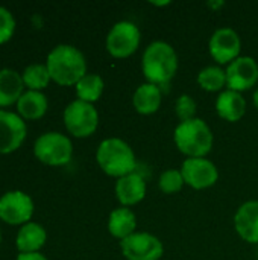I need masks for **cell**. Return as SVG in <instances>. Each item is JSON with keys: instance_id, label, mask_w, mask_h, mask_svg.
Instances as JSON below:
<instances>
[{"instance_id": "cell-1", "label": "cell", "mask_w": 258, "mask_h": 260, "mask_svg": "<svg viewBox=\"0 0 258 260\" xmlns=\"http://www.w3.org/2000/svg\"><path fill=\"white\" fill-rule=\"evenodd\" d=\"M46 66L52 81L62 87L76 85L87 75L85 55L71 44L55 46L47 55Z\"/></svg>"}, {"instance_id": "cell-25", "label": "cell", "mask_w": 258, "mask_h": 260, "mask_svg": "<svg viewBox=\"0 0 258 260\" xmlns=\"http://www.w3.org/2000/svg\"><path fill=\"white\" fill-rule=\"evenodd\" d=\"M184 177L181 174V169H167L160 175L158 187L164 193H176L184 186Z\"/></svg>"}, {"instance_id": "cell-21", "label": "cell", "mask_w": 258, "mask_h": 260, "mask_svg": "<svg viewBox=\"0 0 258 260\" xmlns=\"http://www.w3.org/2000/svg\"><path fill=\"white\" fill-rule=\"evenodd\" d=\"M137 216L129 207H119L109 213L108 218V232L113 238L125 241L135 233Z\"/></svg>"}, {"instance_id": "cell-29", "label": "cell", "mask_w": 258, "mask_h": 260, "mask_svg": "<svg viewBox=\"0 0 258 260\" xmlns=\"http://www.w3.org/2000/svg\"><path fill=\"white\" fill-rule=\"evenodd\" d=\"M252 101H254V105L257 107L258 110V88L254 91V96H252Z\"/></svg>"}, {"instance_id": "cell-14", "label": "cell", "mask_w": 258, "mask_h": 260, "mask_svg": "<svg viewBox=\"0 0 258 260\" xmlns=\"http://www.w3.org/2000/svg\"><path fill=\"white\" fill-rule=\"evenodd\" d=\"M234 227L243 241L258 244V201H246L237 209Z\"/></svg>"}, {"instance_id": "cell-5", "label": "cell", "mask_w": 258, "mask_h": 260, "mask_svg": "<svg viewBox=\"0 0 258 260\" xmlns=\"http://www.w3.org/2000/svg\"><path fill=\"white\" fill-rule=\"evenodd\" d=\"M33 154L47 166H64L73 157V143L65 134L49 131L35 140Z\"/></svg>"}, {"instance_id": "cell-16", "label": "cell", "mask_w": 258, "mask_h": 260, "mask_svg": "<svg viewBox=\"0 0 258 260\" xmlns=\"http://www.w3.org/2000/svg\"><path fill=\"white\" fill-rule=\"evenodd\" d=\"M47 233L46 229L38 222H27L20 227L15 236V247L18 253H40V250L46 245Z\"/></svg>"}, {"instance_id": "cell-23", "label": "cell", "mask_w": 258, "mask_h": 260, "mask_svg": "<svg viewBox=\"0 0 258 260\" xmlns=\"http://www.w3.org/2000/svg\"><path fill=\"white\" fill-rule=\"evenodd\" d=\"M198 84L205 91H210V93L220 91L222 93V88L227 87V72L219 66L204 67L198 73Z\"/></svg>"}, {"instance_id": "cell-10", "label": "cell", "mask_w": 258, "mask_h": 260, "mask_svg": "<svg viewBox=\"0 0 258 260\" xmlns=\"http://www.w3.org/2000/svg\"><path fill=\"white\" fill-rule=\"evenodd\" d=\"M184 183L196 190H204L214 186L219 180V171L208 158H186L181 166Z\"/></svg>"}, {"instance_id": "cell-30", "label": "cell", "mask_w": 258, "mask_h": 260, "mask_svg": "<svg viewBox=\"0 0 258 260\" xmlns=\"http://www.w3.org/2000/svg\"><path fill=\"white\" fill-rule=\"evenodd\" d=\"M0 244H2V230H0Z\"/></svg>"}, {"instance_id": "cell-20", "label": "cell", "mask_w": 258, "mask_h": 260, "mask_svg": "<svg viewBox=\"0 0 258 260\" xmlns=\"http://www.w3.org/2000/svg\"><path fill=\"white\" fill-rule=\"evenodd\" d=\"M15 107H17V114L23 120H38L47 113L49 102L43 91L26 90L18 99Z\"/></svg>"}, {"instance_id": "cell-2", "label": "cell", "mask_w": 258, "mask_h": 260, "mask_svg": "<svg viewBox=\"0 0 258 260\" xmlns=\"http://www.w3.org/2000/svg\"><path fill=\"white\" fill-rule=\"evenodd\" d=\"M141 70L148 82L158 87L166 85L178 70V55L166 41L151 43L141 58Z\"/></svg>"}, {"instance_id": "cell-4", "label": "cell", "mask_w": 258, "mask_h": 260, "mask_svg": "<svg viewBox=\"0 0 258 260\" xmlns=\"http://www.w3.org/2000/svg\"><path fill=\"white\" fill-rule=\"evenodd\" d=\"M173 140L179 152L189 158H202L213 148V133L205 120L195 117L187 122H179L175 128Z\"/></svg>"}, {"instance_id": "cell-18", "label": "cell", "mask_w": 258, "mask_h": 260, "mask_svg": "<svg viewBox=\"0 0 258 260\" xmlns=\"http://www.w3.org/2000/svg\"><path fill=\"white\" fill-rule=\"evenodd\" d=\"M216 111L227 122H239L246 113V99L242 93L224 90L216 99Z\"/></svg>"}, {"instance_id": "cell-22", "label": "cell", "mask_w": 258, "mask_h": 260, "mask_svg": "<svg viewBox=\"0 0 258 260\" xmlns=\"http://www.w3.org/2000/svg\"><path fill=\"white\" fill-rule=\"evenodd\" d=\"M76 96L79 101L88 102V104H94L96 101L100 99L105 84L103 79L96 75V73H87L76 85Z\"/></svg>"}, {"instance_id": "cell-3", "label": "cell", "mask_w": 258, "mask_h": 260, "mask_svg": "<svg viewBox=\"0 0 258 260\" xmlns=\"http://www.w3.org/2000/svg\"><path fill=\"white\" fill-rule=\"evenodd\" d=\"M99 168L109 177L122 178L135 172L137 158L132 148L122 139L111 137L100 142L96 151Z\"/></svg>"}, {"instance_id": "cell-26", "label": "cell", "mask_w": 258, "mask_h": 260, "mask_svg": "<svg viewBox=\"0 0 258 260\" xmlns=\"http://www.w3.org/2000/svg\"><path fill=\"white\" fill-rule=\"evenodd\" d=\"M196 101L190 94H181L175 102V113L179 122H187L196 117Z\"/></svg>"}, {"instance_id": "cell-11", "label": "cell", "mask_w": 258, "mask_h": 260, "mask_svg": "<svg viewBox=\"0 0 258 260\" xmlns=\"http://www.w3.org/2000/svg\"><path fill=\"white\" fill-rule=\"evenodd\" d=\"M208 50L217 64H230L240 56L242 41L239 34L231 27H219L213 32Z\"/></svg>"}, {"instance_id": "cell-9", "label": "cell", "mask_w": 258, "mask_h": 260, "mask_svg": "<svg viewBox=\"0 0 258 260\" xmlns=\"http://www.w3.org/2000/svg\"><path fill=\"white\" fill-rule=\"evenodd\" d=\"M120 250L126 260H160L163 257V242L146 232H135L120 242Z\"/></svg>"}, {"instance_id": "cell-13", "label": "cell", "mask_w": 258, "mask_h": 260, "mask_svg": "<svg viewBox=\"0 0 258 260\" xmlns=\"http://www.w3.org/2000/svg\"><path fill=\"white\" fill-rule=\"evenodd\" d=\"M228 90L242 93L251 90L258 82V64L252 56H239L227 67Z\"/></svg>"}, {"instance_id": "cell-27", "label": "cell", "mask_w": 258, "mask_h": 260, "mask_svg": "<svg viewBox=\"0 0 258 260\" xmlns=\"http://www.w3.org/2000/svg\"><path fill=\"white\" fill-rule=\"evenodd\" d=\"M14 34H15V18L8 8L0 6V44L8 43L14 37Z\"/></svg>"}, {"instance_id": "cell-8", "label": "cell", "mask_w": 258, "mask_h": 260, "mask_svg": "<svg viewBox=\"0 0 258 260\" xmlns=\"http://www.w3.org/2000/svg\"><path fill=\"white\" fill-rule=\"evenodd\" d=\"M33 201L21 190H9L0 197V219L9 225H24L33 216Z\"/></svg>"}, {"instance_id": "cell-24", "label": "cell", "mask_w": 258, "mask_h": 260, "mask_svg": "<svg viewBox=\"0 0 258 260\" xmlns=\"http://www.w3.org/2000/svg\"><path fill=\"white\" fill-rule=\"evenodd\" d=\"M21 78H23L24 87L27 90H32V91L44 90L52 81L46 62L44 64H30V66H27L23 70Z\"/></svg>"}, {"instance_id": "cell-28", "label": "cell", "mask_w": 258, "mask_h": 260, "mask_svg": "<svg viewBox=\"0 0 258 260\" xmlns=\"http://www.w3.org/2000/svg\"><path fill=\"white\" fill-rule=\"evenodd\" d=\"M15 260H49L44 254H41V253H26V254H23V253H18V256H17V259Z\"/></svg>"}, {"instance_id": "cell-7", "label": "cell", "mask_w": 258, "mask_h": 260, "mask_svg": "<svg viewBox=\"0 0 258 260\" xmlns=\"http://www.w3.org/2000/svg\"><path fill=\"white\" fill-rule=\"evenodd\" d=\"M141 41L140 29L135 23L122 20L117 21L108 32L105 40L106 52L114 58H128L138 49Z\"/></svg>"}, {"instance_id": "cell-19", "label": "cell", "mask_w": 258, "mask_h": 260, "mask_svg": "<svg viewBox=\"0 0 258 260\" xmlns=\"http://www.w3.org/2000/svg\"><path fill=\"white\" fill-rule=\"evenodd\" d=\"M163 101L161 88L155 84L144 82L132 94V105L137 113L143 116H151L160 110Z\"/></svg>"}, {"instance_id": "cell-17", "label": "cell", "mask_w": 258, "mask_h": 260, "mask_svg": "<svg viewBox=\"0 0 258 260\" xmlns=\"http://www.w3.org/2000/svg\"><path fill=\"white\" fill-rule=\"evenodd\" d=\"M24 82L21 73L14 69H0V108L17 105L24 93Z\"/></svg>"}, {"instance_id": "cell-6", "label": "cell", "mask_w": 258, "mask_h": 260, "mask_svg": "<svg viewBox=\"0 0 258 260\" xmlns=\"http://www.w3.org/2000/svg\"><path fill=\"white\" fill-rule=\"evenodd\" d=\"M62 120L68 134L85 139L96 133L99 126V113L93 104L76 99L65 107Z\"/></svg>"}, {"instance_id": "cell-15", "label": "cell", "mask_w": 258, "mask_h": 260, "mask_svg": "<svg viewBox=\"0 0 258 260\" xmlns=\"http://www.w3.org/2000/svg\"><path fill=\"white\" fill-rule=\"evenodd\" d=\"M116 197L119 203L122 204V207L138 204L146 197L144 178L137 172H132L126 177L119 178L116 183Z\"/></svg>"}, {"instance_id": "cell-12", "label": "cell", "mask_w": 258, "mask_h": 260, "mask_svg": "<svg viewBox=\"0 0 258 260\" xmlns=\"http://www.w3.org/2000/svg\"><path fill=\"white\" fill-rule=\"evenodd\" d=\"M26 122L12 111L0 110V154L15 152L26 140Z\"/></svg>"}]
</instances>
